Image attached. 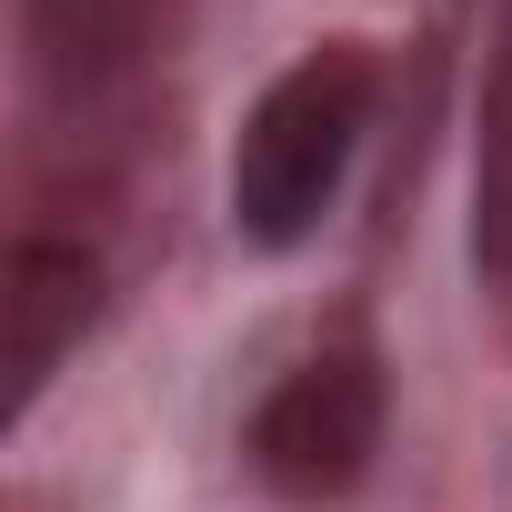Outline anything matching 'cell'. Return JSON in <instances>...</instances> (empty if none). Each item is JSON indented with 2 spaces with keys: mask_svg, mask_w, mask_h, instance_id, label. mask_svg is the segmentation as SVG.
<instances>
[{
  "mask_svg": "<svg viewBox=\"0 0 512 512\" xmlns=\"http://www.w3.org/2000/svg\"><path fill=\"white\" fill-rule=\"evenodd\" d=\"M472 272L512 282V0L482 71V131H472Z\"/></svg>",
  "mask_w": 512,
  "mask_h": 512,
  "instance_id": "5",
  "label": "cell"
},
{
  "mask_svg": "<svg viewBox=\"0 0 512 512\" xmlns=\"http://www.w3.org/2000/svg\"><path fill=\"white\" fill-rule=\"evenodd\" d=\"M111 302V262L81 231H21L0 262V362H11V422L61 382V362L91 342Z\"/></svg>",
  "mask_w": 512,
  "mask_h": 512,
  "instance_id": "4",
  "label": "cell"
},
{
  "mask_svg": "<svg viewBox=\"0 0 512 512\" xmlns=\"http://www.w3.org/2000/svg\"><path fill=\"white\" fill-rule=\"evenodd\" d=\"M382 422H392V392H382V352L362 332L302 352L262 402H251V432H241V462L272 502H342L372 452H382Z\"/></svg>",
  "mask_w": 512,
  "mask_h": 512,
  "instance_id": "2",
  "label": "cell"
},
{
  "mask_svg": "<svg viewBox=\"0 0 512 512\" xmlns=\"http://www.w3.org/2000/svg\"><path fill=\"white\" fill-rule=\"evenodd\" d=\"M181 0H21V41H31V81L61 121H101L121 111L151 61L171 51Z\"/></svg>",
  "mask_w": 512,
  "mask_h": 512,
  "instance_id": "3",
  "label": "cell"
},
{
  "mask_svg": "<svg viewBox=\"0 0 512 512\" xmlns=\"http://www.w3.org/2000/svg\"><path fill=\"white\" fill-rule=\"evenodd\" d=\"M372 131V51L362 41H312L292 51L262 101L241 111L231 141V231L251 251H302L322 211L352 181V151Z\"/></svg>",
  "mask_w": 512,
  "mask_h": 512,
  "instance_id": "1",
  "label": "cell"
}]
</instances>
